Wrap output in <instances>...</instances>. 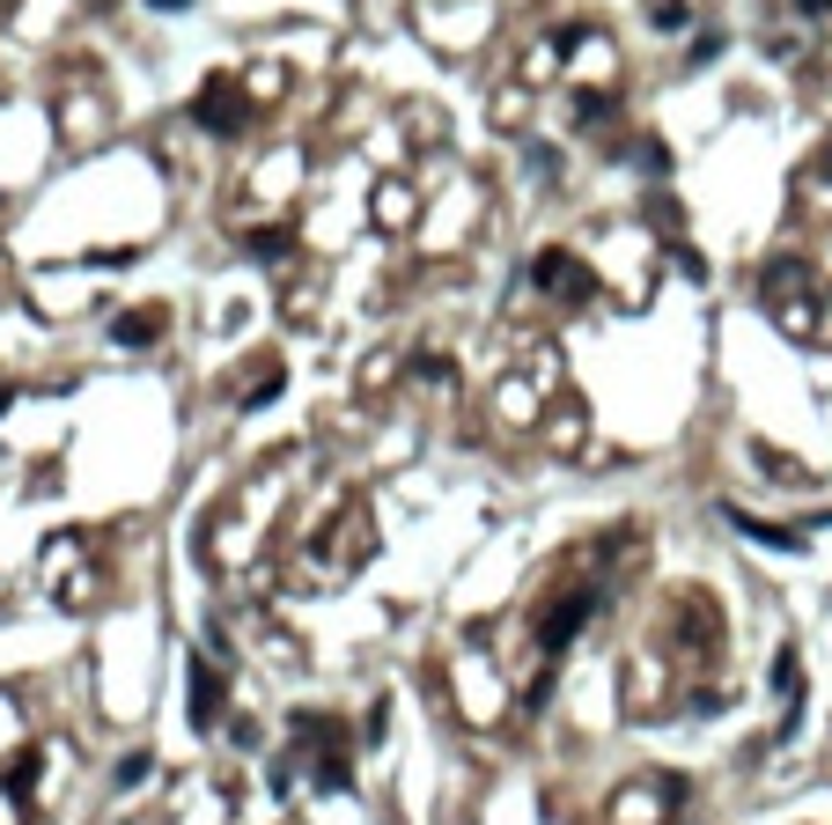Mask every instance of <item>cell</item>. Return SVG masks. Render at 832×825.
<instances>
[{
  "instance_id": "1",
  "label": "cell",
  "mask_w": 832,
  "mask_h": 825,
  "mask_svg": "<svg viewBox=\"0 0 832 825\" xmlns=\"http://www.w3.org/2000/svg\"><path fill=\"white\" fill-rule=\"evenodd\" d=\"M597 619V590H567V597H553V612L539 619V641H545V656H561L575 634Z\"/></svg>"
},
{
  "instance_id": "3",
  "label": "cell",
  "mask_w": 832,
  "mask_h": 825,
  "mask_svg": "<svg viewBox=\"0 0 832 825\" xmlns=\"http://www.w3.org/2000/svg\"><path fill=\"white\" fill-rule=\"evenodd\" d=\"M185 679H192V723L214 729L221 723V679H214V663H192Z\"/></svg>"
},
{
  "instance_id": "8",
  "label": "cell",
  "mask_w": 832,
  "mask_h": 825,
  "mask_svg": "<svg viewBox=\"0 0 832 825\" xmlns=\"http://www.w3.org/2000/svg\"><path fill=\"white\" fill-rule=\"evenodd\" d=\"M832 0H796V15H825Z\"/></svg>"
},
{
  "instance_id": "9",
  "label": "cell",
  "mask_w": 832,
  "mask_h": 825,
  "mask_svg": "<svg viewBox=\"0 0 832 825\" xmlns=\"http://www.w3.org/2000/svg\"><path fill=\"white\" fill-rule=\"evenodd\" d=\"M147 8H192V0H147Z\"/></svg>"
},
{
  "instance_id": "5",
  "label": "cell",
  "mask_w": 832,
  "mask_h": 825,
  "mask_svg": "<svg viewBox=\"0 0 832 825\" xmlns=\"http://www.w3.org/2000/svg\"><path fill=\"white\" fill-rule=\"evenodd\" d=\"M531 280H539V288H553V295H575V288H583V273H575V258H567V251H539Z\"/></svg>"
},
{
  "instance_id": "7",
  "label": "cell",
  "mask_w": 832,
  "mask_h": 825,
  "mask_svg": "<svg viewBox=\"0 0 832 825\" xmlns=\"http://www.w3.org/2000/svg\"><path fill=\"white\" fill-rule=\"evenodd\" d=\"M280 251H288V237H273V229L266 237H251V258H280Z\"/></svg>"
},
{
  "instance_id": "2",
  "label": "cell",
  "mask_w": 832,
  "mask_h": 825,
  "mask_svg": "<svg viewBox=\"0 0 832 825\" xmlns=\"http://www.w3.org/2000/svg\"><path fill=\"white\" fill-rule=\"evenodd\" d=\"M192 119L207 125V133H244V119H251V103L229 89V81H207L199 89V103H192Z\"/></svg>"
},
{
  "instance_id": "4",
  "label": "cell",
  "mask_w": 832,
  "mask_h": 825,
  "mask_svg": "<svg viewBox=\"0 0 832 825\" xmlns=\"http://www.w3.org/2000/svg\"><path fill=\"white\" fill-rule=\"evenodd\" d=\"M730 524H736L744 538L774 546V553H803V531H788V524H759V516H744V509H730Z\"/></svg>"
},
{
  "instance_id": "6",
  "label": "cell",
  "mask_w": 832,
  "mask_h": 825,
  "mask_svg": "<svg viewBox=\"0 0 832 825\" xmlns=\"http://www.w3.org/2000/svg\"><path fill=\"white\" fill-rule=\"evenodd\" d=\"M111 340H119V346H155V340H163V317H155V310H133V317H119V324H111Z\"/></svg>"
}]
</instances>
